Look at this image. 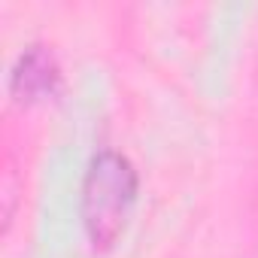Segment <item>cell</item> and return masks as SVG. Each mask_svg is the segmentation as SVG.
I'll list each match as a JSON object with an SVG mask.
<instances>
[{"label": "cell", "instance_id": "1", "mask_svg": "<svg viewBox=\"0 0 258 258\" xmlns=\"http://www.w3.org/2000/svg\"><path fill=\"white\" fill-rule=\"evenodd\" d=\"M137 198V170L121 152H100L88 164L82 185V225L94 249L118 240Z\"/></svg>", "mask_w": 258, "mask_h": 258}, {"label": "cell", "instance_id": "2", "mask_svg": "<svg viewBox=\"0 0 258 258\" xmlns=\"http://www.w3.org/2000/svg\"><path fill=\"white\" fill-rule=\"evenodd\" d=\"M58 61L52 52H46L43 46H31L19 55L16 67H13V94L19 100H37V97H49L58 88Z\"/></svg>", "mask_w": 258, "mask_h": 258}]
</instances>
